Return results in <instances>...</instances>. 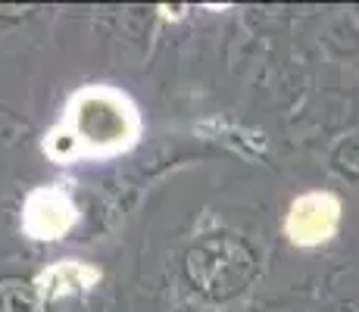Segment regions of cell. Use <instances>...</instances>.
<instances>
[{"label": "cell", "instance_id": "cell-2", "mask_svg": "<svg viewBox=\"0 0 359 312\" xmlns=\"http://www.w3.org/2000/svg\"><path fill=\"white\" fill-rule=\"evenodd\" d=\"M337 222H341V203L334 194H303L294 200L291 212H287V238L297 247H319L331 240V234L337 231Z\"/></svg>", "mask_w": 359, "mask_h": 312}, {"label": "cell", "instance_id": "cell-1", "mask_svg": "<svg viewBox=\"0 0 359 312\" xmlns=\"http://www.w3.org/2000/svg\"><path fill=\"white\" fill-rule=\"evenodd\" d=\"M137 137L141 113L131 97L109 85H88L66 103V113L44 137V154L53 163L107 159L135 147Z\"/></svg>", "mask_w": 359, "mask_h": 312}, {"label": "cell", "instance_id": "cell-4", "mask_svg": "<svg viewBox=\"0 0 359 312\" xmlns=\"http://www.w3.org/2000/svg\"><path fill=\"white\" fill-rule=\"evenodd\" d=\"M100 281V272L94 266L81 259H63V262H53L50 269L38 275L34 287L44 300H60L66 294H79V290H88Z\"/></svg>", "mask_w": 359, "mask_h": 312}, {"label": "cell", "instance_id": "cell-3", "mask_svg": "<svg viewBox=\"0 0 359 312\" xmlns=\"http://www.w3.org/2000/svg\"><path fill=\"white\" fill-rule=\"evenodd\" d=\"M75 219V203L63 187H34L22 203V231L34 240H60Z\"/></svg>", "mask_w": 359, "mask_h": 312}]
</instances>
